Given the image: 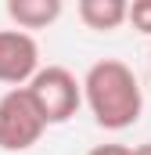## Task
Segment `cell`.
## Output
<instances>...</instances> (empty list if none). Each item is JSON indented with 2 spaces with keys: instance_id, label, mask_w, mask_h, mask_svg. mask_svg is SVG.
<instances>
[{
  "instance_id": "obj_1",
  "label": "cell",
  "mask_w": 151,
  "mask_h": 155,
  "mask_svg": "<svg viewBox=\"0 0 151 155\" xmlns=\"http://www.w3.org/2000/svg\"><path fill=\"white\" fill-rule=\"evenodd\" d=\"M79 87H83V101H86L94 123L104 130H130L144 112L140 79L119 58L94 61L86 69V76L79 79Z\"/></svg>"
},
{
  "instance_id": "obj_2",
  "label": "cell",
  "mask_w": 151,
  "mask_h": 155,
  "mask_svg": "<svg viewBox=\"0 0 151 155\" xmlns=\"http://www.w3.org/2000/svg\"><path fill=\"white\" fill-rule=\"evenodd\" d=\"M25 94L33 97L40 119L47 126L69 123L83 105V87L65 65H40L36 76L25 83Z\"/></svg>"
},
{
  "instance_id": "obj_3",
  "label": "cell",
  "mask_w": 151,
  "mask_h": 155,
  "mask_svg": "<svg viewBox=\"0 0 151 155\" xmlns=\"http://www.w3.org/2000/svg\"><path fill=\"white\" fill-rule=\"evenodd\" d=\"M47 123L40 119L25 87H14L0 97V152H29L40 144Z\"/></svg>"
},
{
  "instance_id": "obj_4",
  "label": "cell",
  "mask_w": 151,
  "mask_h": 155,
  "mask_svg": "<svg viewBox=\"0 0 151 155\" xmlns=\"http://www.w3.org/2000/svg\"><path fill=\"white\" fill-rule=\"evenodd\" d=\"M40 69V47L22 29H0V83L25 87Z\"/></svg>"
},
{
  "instance_id": "obj_5",
  "label": "cell",
  "mask_w": 151,
  "mask_h": 155,
  "mask_svg": "<svg viewBox=\"0 0 151 155\" xmlns=\"http://www.w3.org/2000/svg\"><path fill=\"white\" fill-rule=\"evenodd\" d=\"M7 18L33 36V29H47L61 18V0H7Z\"/></svg>"
},
{
  "instance_id": "obj_6",
  "label": "cell",
  "mask_w": 151,
  "mask_h": 155,
  "mask_svg": "<svg viewBox=\"0 0 151 155\" xmlns=\"http://www.w3.org/2000/svg\"><path fill=\"white\" fill-rule=\"evenodd\" d=\"M79 22L97 33H112L126 22V0H79Z\"/></svg>"
},
{
  "instance_id": "obj_7",
  "label": "cell",
  "mask_w": 151,
  "mask_h": 155,
  "mask_svg": "<svg viewBox=\"0 0 151 155\" xmlns=\"http://www.w3.org/2000/svg\"><path fill=\"white\" fill-rule=\"evenodd\" d=\"M126 22H130L137 33L151 36V0H133V4H126Z\"/></svg>"
},
{
  "instance_id": "obj_8",
  "label": "cell",
  "mask_w": 151,
  "mask_h": 155,
  "mask_svg": "<svg viewBox=\"0 0 151 155\" xmlns=\"http://www.w3.org/2000/svg\"><path fill=\"white\" fill-rule=\"evenodd\" d=\"M86 155H133V148H126V144H97Z\"/></svg>"
},
{
  "instance_id": "obj_9",
  "label": "cell",
  "mask_w": 151,
  "mask_h": 155,
  "mask_svg": "<svg viewBox=\"0 0 151 155\" xmlns=\"http://www.w3.org/2000/svg\"><path fill=\"white\" fill-rule=\"evenodd\" d=\"M133 155H151V144H137V148H133Z\"/></svg>"
}]
</instances>
